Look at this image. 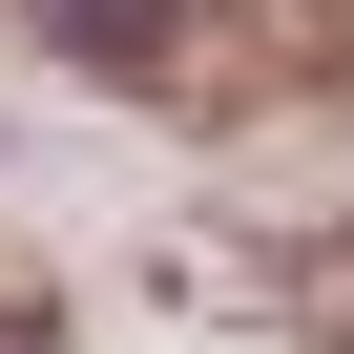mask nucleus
<instances>
[{"label":"nucleus","mask_w":354,"mask_h":354,"mask_svg":"<svg viewBox=\"0 0 354 354\" xmlns=\"http://www.w3.org/2000/svg\"><path fill=\"white\" fill-rule=\"evenodd\" d=\"M333 21H354V0H333Z\"/></svg>","instance_id":"obj_2"},{"label":"nucleus","mask_w":354,"mask_h":354,"mask_svg":"<svg viewBox=\"0 0 354 354\" xmlns=\"http://www.w3.org/2000/svg\"><path fill=\"white\" fill-rule=\"evenodd\" d=\"M42 21H63V42H84V63H125V84H146V63H167V42H188V0H42Z\"/></svg>","instance_id":"obj_1"}]
</instances>
